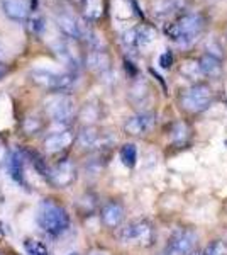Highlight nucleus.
Here are the masks:
<instances>
[{
    "label": "nucleus",
    "mask_w": 227,
    "mask_h": 255,
    "mask_svg": "<svg viewBox=\"0 0 227 255\" xmlns=\"http://www.w3.org/2000/svg\"><path fill=\"white\" fill-rule=\"evenodd\" d=\"M38 225L49 237H60L70 226V216L61 204L53 199H44L38 209Z\"/></svg>",
    "instance_id": "1"
},
{
    "label": "nucleus",
    "mask_w": 227,
    "mask_h": 255,
    "mask_svg": "<svg viewBox=\"0 0 227 255\" xmlns=\"http://www.w3.org/2000/svg\"><path fill=\"white\" fill-rule=\"evenodd\" d=\"M204 24L205 20L200 14H185L166 27V34L176 44L188 46V44L195 43V39L202 34Z\"/></svg>",
    "instance_id": "2"
},
{
    "label": "nucleus",
    "mask_w": 227,
    "mask_h": 255,
    "mask_svg": "<svg viewBox=\"0 0 227 255\" xmlns=\"http://www.w3.org/2000/svg\"><path fill=\"white\" fill-rule=\"evenodd\" d=\"M212 90L205 84H195L187 90H183L180 97V102L183 109L188 113H202L212 104Z\"/></svg>",
    "instance_id": "3"
},
{
    "label": "nucleus",
    "mask_w": 227,
    "mask_h": 255,
    "mask_svg": "<svg viewBox=\"0 0 227 255\" xmlns=\"http://www.w3.org/2000/svg\"><path fill=\"white\" fill-rule=\"evenodd\" d=\"M44 113L55 123H68L75 114V101L67 94H55L44 102Z\"/></svg>",
    "instance_id": "4"
},
{
    "label": "nucleus",
    "mask_w": 227,
    "mask_h": 255,
    "mask_svg": "<svg viewBox=\"0 0 227 255\" xmlns=\"http://www.w3.org/2000/svg\"><path fill=\"white\" fill-rule=\"evenodd\" d=\"M31 77L41 87L55 90L58 94L72 89L73 84H75V77L72 73H55L49 72V70H32Z\"/></svg>",
    "instance_id": "5"
},
{
    "label": "nucleus",
    "mask_w": 227,
    "mask_h": 255,
    "mask_svg": "<svg viewBox=\"0 0 227 255\" xmlns=\"http://www.w3.org/2000/svg\"><path fill=\"white\" fill-rule=\"evenodd\" d=\"M197 235L192 230H180L170 238V242L164 247V255H190L195 250Z\"/></svg>",
    "instance_id": "6"
},
{
    "label": "nucleus",
    "mask_w": 227,
    "mask_h": 255,
    "mask_svg": "<svg viewBox=\"0 0 227 255\" xmlns=\"http://www.w3.org/2000/svg\"><path fill=\"white\" fill-rule=\"evenodd\" d=\"M119 238L122 242H134V244L150 247L152 242V228L148 221H133L127 226H124L119 233Z\"/></svg>",
    "instance_id": "7"
},
{
    "label": "nucleus",
    "mask_w": 227,
    "mask_h": 255,
    "mask_svg": "<svg viewBox=\"0 0 227 255\" xmlns=\"http://www.w3.org/2000/svg\"><path fill=\"white\" fill-rule=\"evenodd\" d=\"M156 31L151 26H139L134 29H129L124 34V43L129 46H136L138 49H148L154 43Z\"/></svg>",
    "instance_id": "8"
},
{
    "label": "nucleus",
    "mask_w": 227,
    "mask_h": 255,
    "mask_svg": "<svg viewBox=\"0 0 227 255\" xmlns=\"http://www.w3.org/2000/svg\"><path fill=\"white\" fill-rule=\"evenodd\" d=\"M152 126H154V116L151 113H139L127 119L124 129L133 136H141V134H146L148 131H151Z\"/></svg>",
    "instance_id": "9"
},
{
    "label": "nucleus",
    "mask_w": 227,
    "mask_h": 255,
    "mask_svg": "<svg viewBox=\"0 0 227 255\" xmlns=\"http://www.w3.org/2000/svg\"><path fill=\"white\" fill-rule=\"evenodd\" d=\"M49 177H51V182L58 187H65L68 184H72L76 177V168L73 165V162L70 160H63L58 165L49 172Z\"/></svg>",
    "instance_id": "10"
},
{
    "label": "nucleus",
    "mask_w": 227,
    "mask_h": 255,
    "mask_svg": "<svg viewBox=\"0 0 227 255\" xmlns=\"http://www.w3.org/2000/svg\"><path fill=\"white\" fill-rule=\"evenodd\" d=\"M58 26H60L61 32H63L67 38L70 39H78L83 36V26L80 24V20H78L75 15L70 14V12H61V14H58Z\"/></svg>",
    "instance_id": "11"
},
{
    "label": "nucleus",
    "mask_w": 227,
    "mask_h": 255,
    "mask_svg": "<svg viewBox=\"0 0 227 255\" xmlns=\"http://www.w3.org/2000/svg\"><path fill=\"white\" fill-rule=\"evenodd\" d=\"M72 143H73L72 131L68 129L56 131V133H51L44 139V150L48 153H58V151H63L65 148H68Z\"/></svg>",
    "instance_id": "12"
},
{
    "label": "nucleus",
    "mask_w": 227,
    "mask_h": 255,
    "mask_svg": "<svg viewBox=\"0 0 227 255\" xmlns=\"http://www.w3.org/2000/svg\"><path fill=\"white\" fill-rule=\"evenodd\" d=\"M102 223H104L107 228H117L119 225L122 223L124 220V208L122 204L115 203V201H110L107 203L104 208H102L100 213Z\"/></svg>",
    "instance_id": "13"
},
{
    "label": "nucleus",
    "mask_w": 227,
    "mask_h": 255,
    "mask_svg": "<svg viewBox=\"0 0 227 255\" xmlns=\"http://www.w3.org/2000/svg\"><path fill=\"white\" fill-rule=\"evenodd\" d=\"M2 10L12 20H26L29 15V5L26 0H0Z\"/></svg>",
    "instance_id": "14"
},
{
    "label": "nucleus",
    "mask_w": 227,
    "mask_h": 255,
    "mask_svg": "<svg viewBox=\"0 0 227 255\" xmlns=\"http://www.w3.org/2000/svg\"><path fill=\"white\" fill-rule=\"evenodd\" d=\"M86 65H88V68L93 70V72L104 73L110 67V58L105 51L95 49V51H92L88 56H86Z\"/></svg>",
    "instance_id": "15"
},
{
    "label": "nucleus",
    "mask_w": 227,
    "mask_h": 255,
    "mask_svg": "<svg viewBox=\"0 0 227 255\" xmlns=\"http://www.w3.org/2000/svg\"><path fill=\"white\" fill-rule=\"evenodd\" d=\"M78 143L81 148H97L104 145V136L95 128H85L78 136Z\"/></svg>",
    "instance_id": "16"
},
{
    "label": "nucleus",
    "mask_w": 227,
    "mask_h": 255,
    "mask_svg": "<svg viewBox=\"0 0 227 255\" xmlns=\"http://www.w3.org/2000/svg\"><path fill=\"white\" fill-rule=\"evenodd\" d=\"M7 165L12 179L17 182H24V158L19 151H10L9 158H7Z\"/></svg>",
    "instance_id": "17"
},
{
    "label": "nucleus",
    "mask_w": 227,
    "mask_h": 255,
    "mask_svg": "<svg viewBox=\"0 0 227 255\" xmlns=\"http://www.w3.org/2000/svg\"><path fill=\"white\" fill-rule=\"evenodd\" d=\"M199 70L202 75H209V77H216L221 73V60L216 58L214 55H205L202 56L199 63Z\"/></svg>",
    "instance_id": "18"
},
{
    "label": "nucleus",
    "mask_w": 227,
    "mask_h": 255,
    "mask_svg": "<svg viewBox=\"0 0 227 255\" xmlns=\"http://www.w3.org/2000/svg\"><path fill=\"white\" fill-rule=\"evenodd\" d=\"M119 155H121V162L127 168H133L136 167V163H138V148H136L133 143H126V145L121 148Z\"/></svg>",
    "instance_id": "19"
},
{
    "label": "nucleus",
    "mask_w": 227,
    "mask_h": 255,
    "mask_svg": "<svg viewBox=\"0 0 227 255\" xmlns=\"http://www.w3.org/2000/svg\"><path fill=\"white\" fill-rule=\"evenodd\" d=\"M83 10L88 19H98L104 14V0H83Z\"/></svg>",
    "instance_id": "20"
},
{
    "label": "nucleus",
    "mask_w": 227,
    "mask_h": 255,
    "mask_svg": "<svg viewBox=\"0 0 227 255\" xmlns=\"http://www.w3.org/2000/svg\"><path fill=\"white\" fill-rule=\"evenodd\" d=\"M24 247H26L27 255H48L46 247L38 240H27Z\"/></svg>",
    "instance_id": "21"
},
{
    "label": "nucleus",
    "mask_w": 227,
    "mask_h": 255,
    "mask_svg": "<svg viewBox=\"0 0 227 255\" xmlns=\"http://www.w3.org/2000/svg\"><path fill=\"white\" fill-rule=\"evenodd\" d=\"M27 26L34 34H43L44 29H46V20H44V17H41V15H36V17L29 19Z\"/></svg>",
    "instance_id": "22"
},
{
    "label": "nucleus",
    "mask_w": 227,
    "mask_h": 255,
    "mask_svg": "<svg viewBox=\"0 0 227 255\" xmlns=\"http://www.w3.org/2000/svg\"><path fill=\"white\" fill-rule=\"evenodd\" d=\"M205 255H227V245L224 242H214L207 247Z\"/></svg>",
    "instance_id": "23"
},
{
    "label": "nucleus",
    "mask_w": 227,
    "mask_h": 255,
    "mask_svg": "<svg viewBox=\"0 0 227 255\" xmlns=\"http://www.w3.org/2000/svg\"><path fill=\"white\" fill-rule=\"evenodd\" d=\"M158 63H159V67L164 68V70L170 68L171 65H173V55H171V51H163V53H161Z\"/></svg>",
    "instance_id": "24"
},
{
    "label": "nucleus",
    "mask_w": 227,
    "mask_h": 255,
    "mask_svg": "<svg viewBox=\"0 0 227 255\" xmlns=\"http://www.w3.org/2000/svg\"><path fill=\"white\" fill-rule=\"evenodd\" d=\"M7 73H9V67H7L5 63H2V61H0V79H3Z\"/></svg>",
    "instance_id": "25"
},
{
    "label": "nucleus",
    "mask_w": 227,
    "mask_h": 255,
    "mask_svg": "<svg viewBox=\"0 0 227 255\" xmlns=\"http://www.w3.org/2000/svg\"><path fill=\"white\" fill-rule=\"evenodd\" d=\"M5 55H7V53H5V48H3V44L0 43V61L5 58Z\"/></svg>",
    "instance_id": "26"
},
{
    "label": "nucleus",
    "mask_w": 227,
    "mask_h": 255,
    "mask_svg": "<svg viewBox=\"0 0 227 255\" xmlns=\"http://www.w3.org/2000/svg\"><path fill=\"white\" fill-rule=\"evenodd\" d=\"M190 255H204V254H202V252H197V250H193V252L190 254Z\"/></svg>",
    "instance_id": "27"
},
{
    "label": "nucleus",
    "mask_w": 227,
    "mask_h": 255,
    "mask_svg": "<svg viewBox=\"0 0 227 255\" xmlns=\"http://www.w3.org/2000/svg\"><path fill=\"white\" fill-rule=\"evenodd\" d=\"M92 255H107V254H98V252H97V254H92Z\"/></svg>",
    "instance_id": "28"
},
{
    "label": "nucleus",
    "mask_w": 227,
    "mask_h": 255,
    "mask_svg": "<svg viewBox=\"0 0 227 255\" xmlns=\"http://www.w3.org/2000/svg\"><path fill=\"white\" fill-rule=\"evenodd\" d=\"M161 255H164V254H163V252H161Z\"/></svg>",
    "instance_id": "29"
},
{
    "label": "nucleus",
    "mask_w": 227,
    "mask_h": 255,
    "mask_svg": "<svg viewBox=\"0 0 227 255\" xmlns=\"http://www.w3.org/2000/svg\"><path fill=\"white\" fill-rule=\"evenodd\" d=\"M72 255H76V254H72Z\"/></svg>",
    "instance_id": "30"
}]
</instances>
